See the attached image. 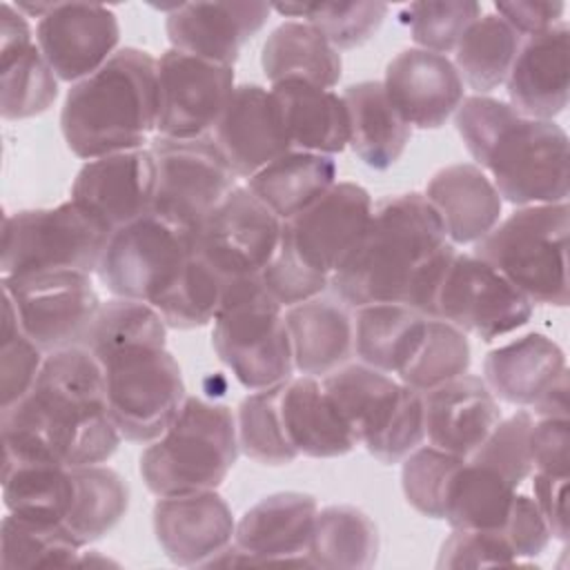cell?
<instances>
[{"mask_svg":"<svg viewBox=\"0 0 570 570\" xmlns=\"http://www.w3.org/2000/svg\"><path fill=\"white\" fill-rule=\"evenodd\" d=\"M2 465L105 463L120 443L107 403L105 372L82 345L45 356L24 399L0 410Z\"/></svg>","mask_w":570,"mask_h":570,"instance_id":"cell-1","label":"cell"},{"mask_svg":"<svg viewBox=\"0 0 570 570\" xmlns=\"http://www.w3.org/2000/svg\"><path fill=\"white\" fill-rule=\"evenodd\" d=\"M443 223L419 191L374 205L372 218L330 285L350 307L401 303L428 316L434 289L454 256Z\"/></svg>","mask_w":570,"mask_h":570,"instance_id":"cell-2","label":"cell"},{"mask_svg":"<svg viewBox=\"0 0 570 570\" xmlns=\"http://www.w3.org/2000/svg\"><path fill=\"white\" fill-rule=\"evenodd\" d=\"M454 125L476 167L492 174L501 200L519 207L568 200V134L561 125L481 94L463 98Z\"/></svg>","mask_w":570,"mask_h":570,"instance_id":"cell-3","label":"cell"},{"mask_svg":"<svg viewBox=\"0 0 570 570\" xmlns=\"http://www.w3.org/2000/svg\"><path fill=\"white\" fill-rule=\"evenodd\" d=\"M158 60L138 47L118 49L67 91L60 129L82 160L140 149L156 129Z\"/></svg>","mask_w":570,"mask_h":570,"instance_id":"cell-4","label":"cell"},{"mask_svg":"<svg viewBox=\"0 0 570 570\" xmlns=\"http://www.w3.org/2000/svg\"><path fill=\"white\" fill-rule=\"evenodd\" d=\"M372 212L365 187L334 183L314 205L283 220L278 249L261 272L263 285L283 307L316 298L365 232Z\"/></svg>","mask_w":570,"mask_h":570,"instance_id":"cell-5","label":"cell"},{"mask_svg":"<svg viewBox=\"0 0 570 570\" xmlns=\"http://www.w3.org/2000/svg\"><path fill=\"white\" fill-rule=\"evenodd\" d=\"M236 416L223 403L187 396L169 428L140 454V476L156 497L216 490L238 456Z\"/></svg>","mask_w":570,"mask_h":570,"instance_id":"cell-6","label":"cell"},{"mask_svg":"<svg viewBox=\"0 0 570 570\" xmlns=\"http://www.w3.org/2000/svg\"><path fill=\"white\" fill-rule=\"evenodd\" d=\"M568 234V200L525 205L474 243V256L503 274L532 305L566 307Z\"/></svg>","mask_w":570,"mask_h":570,"instance_id":"cell-7","label":"cell"},{"mask_svg":"<svg viewBox=\"0 0 570 570\" xmlns=\"http://www.w3.org/2000/svg\"><path fill=\"white\" fill-rule=\"evenodd\" d=\"M283 309L261 276H243L225 285L212 321V347L249 392L292 379L294 356Z\"/></svg>","mask_w":570,"mask_h":570,"instance_id":"cell-8","label":"cell"},{"mask_svg":"<svg viewBox=\"0 0 570 570\" xmlns=\"http://www.w3.org/2000/svg\"><path fill=\"white\" fill-rule=\"evenodd\" d=\"M356 443L376 461L401 463L425 441L421 392L365 363L341 365L321 379Z\"/></svg>","mask_w":570,"mask_h":570,"instance_id":"cell-9","label":"cell"},{"mask_svg":"<svg viewBox=\"0 0 570 570\" xmlns=\"http://www.w3.org/2000/svg\"><path fill=\"white\" fill-rule=\"evenodd\" d=\"M107 403L120 436L134 443L158 439L180 412L187 394L178 361L165 345L131 343L98 356Z\"/></svg>","mask_w":570,"mask_h":570,"instance_id":"cell-10","label":"cell"},{"mask_svg":"<svg viewBox=\"0 0 570 570\" xmlns=\"http://www.w3.org/2000/svg\"><path fill=\"white\" fill-rule=\"evenodd\" d=\"M109 232L71 198L56 207L20 209L4 216L2 278L56 269L96 272Z\"/></svg>","mask_w":570,"mask_h":570,"instance_id":"cell-11","label":"cell"},{"mask_svg":"<svg viewBox=\"0 0 570 570\" xmlns=\"http://www.w3.org/2000/svg\"><path fill=\"white\" fill-rule=\"evenodd\" d=\"M196 254V232L147 212L111 232L98 278L116 298L154 303Z\"/></svg>","mask_w":570,"mask_h":570,"instance_id":"cell-12","label":"cell"},{"mask_svg":"<svg viewBox=\"0 0 570 570\" xmlns=\"http://www.w3.org/2000/svg\"><path fill=\"white\" fill-rule=\"evenodd\" d=\"M428 316L492 341L523 327L532 316V303L490 263L474 254H454L434 289Z\"/></svg>","mask_w":570,"mask_h":570,"instance_id":"cell-13","label":"cell"},{"mask_svg":"<svg viewBox=\"0 0 570 570\" xmlns=\"http://www.w3.org/2000/svg\"><path fill=\"white\" fill-rule=\"evenodd\" d=\"M24 334L45 352L82 345L102 301L91 276L80 269H56L2 278Z\"/></svg>","mask_w":570,"mask_h":570,"instance_id":"cell-14","label":"cell"},{"mask_svg":"<svg viewBox=\"0 0 570 570\" xmlns=\"http://www.w3.org/2000/svg\"><path fill=\"white\" fill-rule=\"evenodd\" d=\"M149 149L156 160L151 212L198 232L200 223L236 187V174L207 136L189 140L158 136Z\"/></svg>","mask_w":570,"mask_h":570,"instance_id":"cell-15","label":"cell"},{"mask_svg":"<svg viewBox=\"0 0 570 570\" xmlns=\"http://www.w3.org/2000/svg\"><path fill=\"white\" fill-rule=\"evenodd\" d=\"M283 220L247 187H234L196 232V254L225 281L261 276L281 243Z\"/></svg>","mask_w":570,"mask_h":570,"instance_id":"cell-16","label":"cell"},{"mask_svg":"<svg viewBox=\"0 0 570 570\" xmlns=\"http://www.w3.org/2000/svg\"><path fill=\"white\" fill-rule=\"evenodd\" d=\"M234 87V67L167 49L158 58V136L178 140L209 136Z\"/></svg>","mask_w":570,"mask_h":570,"instance_id":"cell-17","label":"cell"},{"mask_svg":"<svg viewBox=\"0 0 570 570\" xmlns=\"http://www.w3.org/2000/svg\"><path fill=\"white\" fill-rule=\"evenodd\" d=\"M318 503L305 492H274L256 501L238 521L234 541L207 566L307 563V543Z\"/></svg>","mask_w":570,"mask_h":570,"instance_id":"cell-18","label":"cell"},{"mask_svg":"<svg viewBox=\"0 0 570 570\" xmlns=\"http://www.w3.org/2000/svg\"><path fill=\"white\" fill-rule=\"evenodd\" d=\"M118 40L116 13L96 2H53L36 27L42 56L65 82H78L98 71L118 51Z\"/></svg>","mask_w":570,"mask_h":570,"instance_id":"cell-19","label":"cell"},{"mask_svg":"<svg viewBox=\"0 0 570 570\" xmlns=\"http://www.w3.org/2000/svg\"><path fill=\"white\" fill-rule=\"evenodd\" d=\"M156 160L151 149H129L87 160L71 185V200L109 234L151 212Z\"/></svg>","mask_w":570,"mask_h":570,"instance_id":"cell-20","label":"cell"},{"mask_svg":"<svg viewBox=\"0 0 570 570\" xmlns=\"http://www.w3.org/2000/svg\"><path fill=\"white\" fill-rule=\"evenodd\" d=\"M207 138L229 169L245 178L292 149L272 89L254 82L234 87Z\"/></svg>","mask_w":570,"mask_h":570,"instance_id":"cell-21","label":"cell"},{"mask_svg":"<svg viewBox=\"0 0 570 570\" xmlns=\"http://www.w3.org/2000/svg\"><path fill=\"white\" fill-rule=\"evenodd\" d=\"M269 2H183L174 4L165 18L171 49L234 67L245 42L267 22Z\"/></svg>","mask_w":570,"mask_h":570,"instance_id":"cell-22","label":"cell"},{"mask_svg":"<svg viewBox=\"0 0 570 570\" xmlns=\"http://www.w3.org/2000/svg\"><path fill=\"white\" fill-rule=\"evenodd\" d=\"M232 508L216 490L158 497L154 534L176 566H207L234 541Z\"/></svg>","mask_w":570,"mask_h":570,"instance_id":"cell-23","label":"cell"},{"mask_svg":"<svg viewBox=\"0 0 570 570\" xmlns=\"http://www.w3.org/2000/svg\"><path fill=\"white\" fill-rule=\"evenodd\" d=\"M381 82L401 118L419 129H439L465 98L454 62L419 47L396 53Z\"/></svg>","mask_w":570,"mask_h":570,"instance_id":"cell-24","label":"cell"},{"mask_svg":"<svg viewBox=\"0 0 570 570\" xmlns=\"http://www.w3.org/2000/svg\"><path fill=\"white\" fill-rule=\"evenodd\" d=\"M58 98V76L33 40L27 16L11 2L0 13V114L24 120L45 114Z\"/></svg>","mask_w":570,"mask_h":570,"instance_id":"cell-25","label":"cell"},{"mask_svg":"<svg viewBox=\"0 0 570 570\" xmlns=\"http://www.w3.org/2000/svg\"><path fill=\"white\" fill-rule=\"evenodd\" d=\"M510 105L523 116L552 120L570 96V27L559 24L523 38L505 78Z\"/></svg>","mask_w":570,"mask_h":570,"instance_id":"cell-26","label":"cell"},{"mask_svg":"<svg viewBox=\"0 0 570 570\" xmlns=\"http://www.w3.org/2000/svg\"><path fill=\"white\" fill-rule=\"evenodd\" d=\"M421 396L428 443L463 459L503 419L499 399L476 374L465 372L421 392Z\"/></svg>","mask_w":570,"mask_h":570,"instance_id":"cell-27","label":"cell"},{"mask_svg":"<svg viewBox=\"0 0 570 570\" xmlns=\"http://www.w3.org/2000/svg\"><path fill=\"white\" fill-rule=\"evenodd\" d=\"M423 196L439 214L452 245L479 243L501 220L503 200L483 169L472 163L439 169Z\"/></svg>","mask_w":570,"mask_h":570,"instance_id":"cell-28","label":"cell"},{"mask_svg":"<svg viewBox=\"0 0 570 570\" xmlns=\"http://www.w3.org/2000/svg\"><path fill=\"white\" fill-rule=\"evenodd\" d=\"M281 421L289 445L301 456L334 459L358 443L316 376H296L281 383Z\"/></svg>","mask_w":570,"mask_h":570,"instance_id":"cell-29","label":"cell"},{"mask_svg":"<svg viewBox=\"0 0 570 570\" xmlns=\"http://www.w3.org/2000/svg\"><path fill=\"white\" fill-rule=\"evenodd\" d=\"M568 372L566 352L541 332L523 334L488 352L483 381L490 392L512 405H534Z\"/></svg>","mask_w":570,"mask_h":570,"instance_id":"cell-30","label":"cell"},{"mask_svg":"<svg viewBox=\"0 0 570 570\" xmlns=\"http://www.w3.org/2000/svg\"><path fill=\"white\" fill-rule=\"evenodd\" d=\"M292 149L338 154L350 145V118L343 96L316 85L287 80L272 85Z\"/></svg>","mask_w":570,"mask_h":570,"instance_id":"cell-31","label":"cell"},{"mask_svg":"<svg viewBox=\"0 0 570 570\" xmlns=\"http://www.w3.org/2000/svg\"><path fill=\"white\" fill-rule=\"evenodd\" d=\"M294 370L305 376H325L341 367L354 350V318L341 303L309 298L287 307Z\"/></svg>","mask_w":570,"mask_h":570,"instance_id":"cell-32","label":"cell"},{"mask_svg":"<svg viewBox=\"0 0 570 570\" xmlns=\"http://www.w3.org/2000/svg\"><path fill=\"white\" fill-rule=\"evenodd\" d=\"M343 100L350 118V147L363 165L383 171L405 151L412 127L392 107L381 80L345 87Z\"/></svg>","mask_w":570,"mask_h":570,"instance_id":"cell-33","label":"cell"},{"mask_svg":"<svg viewBox=\"0 0 570 570\" xmlns=\"http://www.w3.org/2000/svg\"><path fill=\"white\" fill-rule=\"evenodd\" d=\"M261 67L272 85L298 80L332 89L341 80L343 60L318 29L303 20H287L263 42Z\"/></svg>","mask_w":570,"mask_h":570,"instance_id":"cell-34","label":"cell"},{"mask_svg":"<svg viewBox=\"0 0 570 570\" xmlns=\"http://www.w3.org/2000/svg\"><path fill=\"white\" fill-rule=\"evenodd\" d=\"M428 316L401 303L356 307L354 352L361 363L385 374H399L419 352Z\"/></svg>","mask_w":570,"mask_h":570,"instance_id":"cell-35","label":"cell"},{"mask_svg":"<svg viewBox=\"0 0 570 570\" xmlns=\"http://www.w3.org/2000/svg\"><path fill=\"white\" fill-rule=\"evenodd\" d=\"M334 183L336 163L332 156L289 149L249 176L247 189L281 220H287L314 205Z\"/></svg>","mask_w":570,"mask_h":570,"instance_id":"cell-36","label":"cell"},{"mask_svg":"<svg viewBox=\"0 0 570 570\" xmlns=\"http://www.w3.org/2000/svg\"><path fill=\"white\" fill-rule=\"evenodd\" d=\"M517 488L499 468L465 456L450 481L443 519L459 530H499L508 519Z\"/></svg>","mask_w":570,"mask_h":570,"instance_id":"cell-37","label":"cell"},{"mask_svg":"<svg viewBox=\"0 0 570 570\" xmlns=\"http://www.w3.org/2000/svg\"><path fill=\"white\" fill-rule=\"evenodd\" d=\"M379 528L361 508L327 505L316 512L307 543V563L314 568L365 570L379 557Z\"/></svg>","mask_w":570,"mask_h":570,"instance_id":"cell-38","label":"cell"},{"mask_svg":"<svg viewBox=\"0 0 570 570\" xmlns=\"http://www.w3.org/2000/svg\"><path fill=\"white\" fill-rule=\"evenodd\" d=\"M73 499L62 528L80 543L87 546L111 532L129 508L127 481L107 465L71 468Z\"/></svg>","mask_w":570,"mask_h":570,"instance_id":"cell-39","label":"cell"},{"mask_svg":"<svg viewBox=\"0 0 570 570\" xmlns=\"http://www.w3.org/2000/svg\"><path fill=\"white\" fill-rule=\"evenodd\" d=\"M523 38L499 16H479L454 49V67L476 94L485 96L505 82Z\"/></svg>","mask_w":570,"mask_h":570,"instance_id":"cell-40","label":"cell"},{"mask_svg":"<svg viewBox=\"0 0 570 570\" xmlns=\"http://www.w3.org/2000/svg\"><path fill=\"white\" fill-rule=\"evenodd\" d=\"M2 497L9 512L62 525L71 499V468L58 463H7L2 465Z\"/></svg>","mask_w":570,"mask_h":570,"instance_id":"cell-41","label":"cell"},{"mask_svg":"<svg viewBox=\"0 0 570 570\" xmlns=\"http://www.w3.org/2000/svg\"><path fill=\"white\" fill-rule=\"evenodd\" d=\"M0 566L11 568H42L78 563L80 543L56 523L33 521L9 512L0 525Z\"/></svg>","mask_w":570,"mask_h":570,"instance_id":"cell-42","label":"cell"},{"mask_svg":"<svg viewBox=\"0 0 570 570\" xmlns=\"http://www.w3.org/2000/svg\"><path fill=\"white\" fill-rule=\"evenodd\" d=\"M227 281L198 254L189 258L180 276L151 303L167 327L191 330L212 323L218 314Z\"/></svg>","mask_w":570,"mask_h":570,"instance_id":"cell-43","label":"cell"},{"mask_svg":"<svg viewBox=\"0 0 570 570\" xmlns=\"http://www.w3.org/2000/svg\"><path fill=\"white\" fill-rule=\"evenodd\" d=\"M472 350L468 336L434 316H428V330L414 358L396 374L399 381L416 392H428L470 370Z\"/></svg>","mask_w":570,"mask_h":570,"instance_id":"cell-44","label":"cell"},{"mask_svg":"<svg viewBox=\"0 0 570 570\" xmlns=\"http://www.w3.org/2000/svg\"><path fill=\"white\" fill-rule=\"evenodd\" d=\"M281 383L247 394L236 414L238 448L245 456L263 465H287L298 454L289 445L281 410H278Z\"/></svg>","mask_w":570,"mask_h":570,"instance_id":"cell-45","label":"cell"},{"mask_svg":"<svg viewBox=\"0 0 570 570\" xmlns=\"http://www.w3.org/2000/svg\"><path fill=\"white\" fill-rule=\"evenodd\" d=\"M272 9L283 16L303 18L338 51L367 42L387 16L385 2H278Z\"/></svg>","mask_w":570,"mask_h":570,"instance_id":"cell-46","label":"cell"},{"mask_svg":"<svg viewBox=\"0 0 570 570\" xmlns=\"http://www.w3.org/2000/svg\"><path fill=\"white\" fill-rule=\"evenodd\" d=\"M167 323L154 305L131 298H111L100 305L91 327L82 338L96 358L131 343L165 345Z\"/></svg>","mask_w":570,"mask_h":570,"instance_id":"cell-47","label":"cell"},{"mask_svg":"<svg viewBox=\"0 0 570 570\" xmlns=\"http://www.w3.org/2000/svg\"><path fill=\"white\" fill-rule=\"evenodd\" d=\"M461 461L463 456L450 454L430 443L410 452L401 461V488L407 503L430 519H443L445 494Z\"/></svg>","mask_w":570,"mask_h":570,"instance_id":"cell-48","label":"cell"},{"mask_svg":"<svg viewBox=\"0 0 570 570\" xmlns=\"http://www.w3.org/2000/svg\"><path fill=\"white\" fill-rule=\"evenodd\" d=\"M403 16L419 49L445 56L456 49L465 29L481 16V4L474 0L412 2Z\"/></svg>","mask_w":570,"mask_h":570,"instance_id":"cell-49","label":"cell"},{"mask_svg":"<svg viewBox=\"0 0 570 570\" xmlns=\"http://www.w3.org/2000/svg\"><path fill=\"white\" fill-rule=\"evenodd\" d=\"M42 363L45 352L24 334L11 301L4 296L0 347V410L11 407L29 394Z\"/></svg>","mask_w":570,"mask_h":570,"instance_id":"cell-50","label":"cell"},{"mask_svg":"<svg viewBox=\"0 0 570 570\" xmlns=\"http://www.w3.org/2000/svg\"><path fill=\"white\" fill-rule=\"evenodd\" d=\"M519 563L501 530H459L443 541L439 568H488Z\"/></svg>","mask_w":570,"mask_h":570,"instance_id":"cell-51","label":"cell"},{"mask_svg":"<svg viewBox=\"0 0 570 570\" xmlns=\"http://www.w3.org/2000/svg\"><path fill=\"white\" fill-rule=\"evenodd\" d=\"M532 472L568 476L570 468V419L568 416H532L528 436Z\"/></svg>","mask_w":570,"mask_h":570,"instance_id":"cell-52","label":"cell"},{"mask_svg":"<svg viewBox=\"0 0 570 570\" xmlns=\"http://www.w3.org/2000/svg\"><path fill=\"white\" fill-rule=\"evenodd\" d=\"M499 530L503 532L505 541L510 543V548L514 550L519 561L539 557L552 541L548 523H546L541 510L537 508L534 499L528 494H519V492L514 494L508 519Z\"/></svg>","mask_w":570,"mask_h":570,"instance_id":"cell-53","label":"cell"},{"mask_svg":"<svg viewBox=\"0 0 570 570\" xmlns=\"http://www.w3.org/2000/svg\"><path fill=\"white\" fill-rule=\"evenodd\" d=\"M532 490L534 503L541 510L550 537L557 541H568V476L548 474V472H532Z\"/></svg>","mask_w":570,"mask_h":570,"instance_id":"cell-54","label":"cell"},{"mask_svg":"<svg viewBox=\"0 0 570 570\" xmlns=\"http://www.w3.org/2000/svg\"><path fill=\"white\" fill-rule=\"evenodd\" d=\"M497 13L521 36L541 33L563 20L566 2H534V0H517V2H497Z\"/></svg>","mask_w":570,"mask_h":570,"instance_id":"cell-55","label":"cell"},{"mask_svg":"<svg viewBox=\"0 0 570 570\" xmlns=\"http://www.w3.org/2000/svg\"><path fill=\"white\" fill-rule=\"evenodd\" d=\"M530 407L532 416H568V372H563Z\"/></svg>","mask_w":570,"mask_h":570,"instance_id":"cell-56","label":"cell"}]
</instances>
